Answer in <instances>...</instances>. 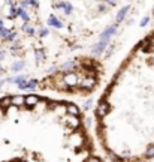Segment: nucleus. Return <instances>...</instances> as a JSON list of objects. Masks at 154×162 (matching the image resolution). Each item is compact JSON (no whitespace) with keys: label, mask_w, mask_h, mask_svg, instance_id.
Wrapping results in <instances>:
<instances>
[{"label":"nucleus","mask_w":154,"mask_h":162,"mask_svg":"<svg viewBox=\"0 0 154 162\" xmlns=\"http://www.w3.org/2000/svg\"><path fill=\"white\" fill-rule=\"evenodd\" d=\"M109 110H111L109 104H108L106 101H102L100 104L97 105V108H96V116H97V117H105V116L109 113Z\"/></svg>","instance_id":"obj_1"},{"label":"nucleus","mask_w":154,"mask_h":162,"mask_svg":"<svg viewBox=\"0 0 154 162\" xmlns=\"http://www.w3.org/2000/svg\"><path fill=\"white\" fill-rule=\"evenodd\" d=\"M63 80H64V83H66L69 87H75V86L80 83V80H78V75L74 74V72H69V74H66Z\"/></svg>","instance_id":"obj_2"},{"label":"nucleus","mask_w":154,"mask_h":162,"mask_svg":"<svg viewBox=\"0 0 154 162\" xmlns=\"http://www.w3.org/2000/svg\"><path fill=\"white\" fill-rule=\"evenodd\" d=\"M39 102H40V98L39 96H36V94H28V96L24 98V105H27L28 108L36 107Z\"/></svg>","instance_id":"obj_3"},{"label":"nucleus","mask_w":154,"mask_h":162,"mask_svg":"<svg viewBox=\"0 0 154 162\" xmlns=\"http://www.w3.org/2000/svg\"><path fill=\"white\" fill-rule=\"evenodd\" d=\"M109 40H100V42H97L96 45H93V48H91V51H93V54H96V56H99V54H102L105 50H106V45Z\"/></svg>","instance_id":"obj_4"},{"label":"nucleus","mask_w":154,"mask_h":162,"mask_svg":"<svg viewBox=\"0 0 154 162\" xmlns=\"http://www.w3.org/2000/svg\"><path fill=\"white\" fill-rule=\"evenodd\" d=\"M115 32H117V26L106 27V30H105V32L100 35V40H109L115 35Z\"/></svg>","instance_id":"obj_5"},{"label":"nucleus","mask_w":154,"mask_h":162,"mask_svg":"<svg viewBox=\"0 0 154 162\" xmlns=\"http://www.w3.org/2000/svg\"><path fill=\"white\" fill-rule=\"evenodd\" d=\"M94 84H96V81H94L93 77H90V75H87L84 80L81 81V87H85V89H93Z\"/></svg>","instance_id":"obj_6"},{"label":"nucleus","mask_w":154,"mask_h":162,"mask_svg":"<svg viewBox=\"0 0 154 162\" xmlns=\"http://www.w3.org/2000/svg\"><path fill=\"white\" fill-rule=\"evenodd\" d=\"M66 111H67V114H69V116H78V117H80V114H81L80 108L76 107L75 104H67V105H66Z\"/></svg>","instance_id":"obj_7"},{"label":"nucleus","mask_w":154,"mask_h":162,"mask_svg":"<svg viewBox=\"0 0 154 162\" xmlns=\"http://www.w3.org/2000/svg\"><path fill=\"white\" fill-rule=\"evenodd\" d=\"M129 9H130L129 6L121 8L120 11H118V14H117V17H115V21H117V23H121V21H123L124 18H126V15L129 14Z\"/></svg>","instance_id":"obj_8"},{"label":"nucleus","mask_w":154,"mask_h":162,"mask_svg":"<svg viewBox=\"0 0 154 162\" xmlns=\"http://www.w3.org/2000/svg\"><path fill=\"white\" fill-rule=\"evenodd\" d=\"M47 24L48 26H51V27H55V29H61V27H63V23H61L60 20H57L54 15H51V17L48 18Z\"/></svg>","instance_id":"obj_9"},{"label":"nucleus","mask_w":154,"mask_h":162,"mask_svg":"<svg viewBox=\"0 0 154 162\" xmlns=\"http://www.w3.org/2000/svg\"><path fill=\"white\" fill-rule=\"evenodd\" d=\"M67 125H70V128H78L80 126V119L78 116H69L67 117Z\"/></svg>","instance_id":"obj_10"},{"label":"nucleus","mask_w":154,"mask_h":162,"mask_svg":"<svg viewBox=\"0 0 154 162\" xmlns=\"http://www.w3.org/2000/svg\"><path fill=\"white\" fill-rule=\"evenodd\" d=\"M17 15H18L24 23H28V20H30V17H28V14L26 12V9H24V8H18V9H17Z\"/></svg>","instance_id":"obj_11"},{"label":"nucleus","mask_w":154,"mask_h":162,"mask_svg":"<svg viewBox=\"0 0 154 162\" xmlns=\"http://www.w3.org/2000/svg\"><path fill=\"white\" fill-rule=\"evenodd\" d=\"M12 105V101H11V96H5V98H2L0 99V108H3V110H6Z\"/></svg>","instance_id":"obj_12"},{"label":"nucleus","mask_w":154,"mask_h":162,"mask_svg":"<svg viewBox=\"0 0 154 162\" xmlns=\"http://www.w3.org/2000/svg\"><path fill=\"white\" fill-rule=\"evenodd\" d=\"M11 101H12V105L21 107V105H24V96H12Z\"/></svg>","instance_id":"obj_13"},{"label":"nucleus","mask_w":154,"mask_h":162,"mask_svg":"<svg viewBox=\"0 0 154 162\" xmlns=\"http://www.w3.org/2000/svg\"><path fill=\"white\" fill-rule=\"evenodd\" d=\"M75 68H76L75 62H67V63H64V65L61 66V71H64V72H72Z\"/></svg>","instance_id":"obj_14"},{"label":"nucleus","mask_w":154,"mask_h":162,"mask_svg":"<svg viewBox=\"0 0 154 162\" xmlns=\"http://www.w3.org/2000/svg\"><path fill=\"white\" fill-rule=\"evenodd\" d=\"M23 30L26 32L27 35H30V36H33L34 33H36V30H34L33 26H30L28 23H24V26H23Z\"/></svg>","instance_id":"obj_15"},{"label":"nucleus","mask_w":154,"mask_h":162,"mask_svg":"<svg viewBox=\"0 0 154 162\" xmlns=\"http://www.w3.org/2000/svg\"><path fill=\"white\" fill-rule=\"evenodd\" d=\"M24 66H26V63H24V62H15L12 66H11V69H12L13 72H20Z\"/></svg>","instance_id":"obj_16"},{"label":"nucleus","mask_w":154,"mask_h":162,"mask_svg":"<svg viewBox=\"0 0 154 162\" xmlns=\"http://www.w3.org/2000/svg\"><path fill=\"white\" fill-rule=\"evenodd\" d=\"M38 81L36 80H30V81H27V86H26V90H33V89L38 87Z\"/></svg>","instance_id":"obj_17"},{"label":"nucleus","mask_w":154,"mask_h":162,"mask_svg":"<svg viewBox=\"0 0 154 162\" xmlns=\"http://www.w3.org/2000/svg\"><path fill=\"white\" fill-rule=\"evenodd\" d=\"M9 33H11V29H8V27H2L0 29V38L2 39H6Z\"/></svg>","instance_id":"obj_18"},{"label":"nucleus","mask_w":154,"mask_h":162,"mask_svg":"<svg viewBox=\"0 0 154 162\" xmlns=\"http://www.w3.org/2000/svg\"><path fill=\"white\" fill-rule=\"evenodd\" d=\"M63 9H64V14H66V15H70V14H72V11H74V6H72L70 3H66V2H64V6H63Z\"/></svg>","instance_id":"obj_19"},{"label":"nucleus","mask_w":154,"mask_h":162,"mask_svg":"<svg viewBox=\"0 0 154 162\" xmlns=\"http://www.w3.org/2000/svg\"><path fill=\"white\" fill-rule=\"evenodd\" d=\"M44 59H45V54H44V51H42V50H38V51H36V60L40 63Z\"/></svg>","instance_id":"obj_20"},{"label":"nucleus","mask_w":154,"mask_h":162,"mask_svg":"<svg viewBox=\"0 0 154 162\" xmlns=\"http://www.w3.org/2000/svg\"><path fill=\"white\" fill-rule=\"evenodd\" d=\"M145 156H147V158H154V144H153V146H150V147L147 148Z\"/></svg>","instance_id":"obj_21"},{"label":"nucleus","mask_w":154,"mask_h":162,"mask_svg":"<svg viewBox=\"0 0 154 162\" xmlns=\"http://www.w3.org/2000/svg\"><path fill=\"white\" fill-rule=\"evenodd\" d=\"M9 17H11V18H15V17H18V15H17V8L13 6H11V9H9Z\"/></svg>","instance_id":"obj_22"},{"label":"nucleus","mask_w":154,"mask_h":162,"mask_svg":"<svg viewBox=\"0 0 154 162\" xmlns=\"http://www.w3.org/2000/svg\"><path fill=\"white\" fill-rule=\"evenodd\" d=\"M15 38H17V33H15V32H11V33L8 35V38L5 40H8V42H12V40H15Z\"/></svg>","instance_id":"obj_23"},{"label":"nucleus","mask_w":154,"mask_h":162,"mask_svg":"<svg viewBox=\"0 0 154 162\" xmlns=\"http://www.w3.org/2000/svg\"><path fill=\"white\" fill-rule=\"evenodd\" d=\"M85 162H102L97 156H88L87 159H85Z\"/></svg>","instance_id":"obj_24"},{"label":"nucleus","mask_w":154,"mask_h":162,"mask_svg":"<svg viewBox=\"0 0 154 162\" xmlns=\"http://www.w3.org/2000/svg\"><path fill=\"white\" fill-rule=\"evenodd\" d=\"M48 33H49V30H48V29H42V30H40V32H39L40 38H45V36H47Z\"/></svg>","instance_id":"obj_25"},{"label":"nucleus","mask_w":154,"mask_h":162,"mask_svg":"<svg viewBox=\"0 0 154 162\" xmlns=\"http://www.w3.org/2000/svg\"><path fill=\"white\" fill-rule=\"evenodd\" d=\"M148 21H150V18L148 17H145V18H142L141 20V27H145L148 24Z\"/></svg>","instance_id":"obj_26"},{"label":"nucleus","mask_w":154,"mask_h":162,"mask_svg":"<svg viewBox=\"0 0 154 162\" xmlns=\"http://www.w3.org/2000/svg\"><path fill=\"white\" fill-rule=\"evenodd\" d=\"M91 105H93V99H88V101L84 104V108H85V110H88V108L91 107Z\"/></svg>","instance_id":"obj_27"},{"label":"nucleus","mask_w":154,"mask_h":162,"mask_svg":"<svg viewBox=\"0 0 154 162\" xmlns=\"http://www.w3.org/2000/svg\"><path fill=\"white\" fill-rule=\"evenodd\" d=\"M28 5H30V6H34V8H38V6H39L38 0H28Z\"/></svg>","instance_id":"obj_28"},{"label":"nucleus","mask_w":154,"mask_h":162,"mask_svg":"<svg viewBox=\"0 0 154 162\" xmlns=\"http://www.w3.org/2000/svg\"><path fill=\"white\" fill-rule=\"evenodd\" d=\"M105 2H106V3H109L111 6H114L115 3H117V0H105Z\"/></svg>","instance_id":"obj_29"},{"label":"nucleus","mask_w":154,"mask_h":162,"mask_svg":"<svg viewBox=\"0 0 154 162\" xmlns=\"http://www.w3.org/2000/svg\"><path fill=\"white\" fill-rule=\"evenodd\" d=\"M112 51H114V48L111 47V48H108V53H106V57H109L111 54H112Z\"/></svg>","instance_id":"obj_30"},{"label":"nucleus","mask_w":154,"mask_h":162,"mask_svg":"<svg viewBox=\"0 0 154 162\" xmlns=\"http://www.w3.org/2000/svg\"><path fill=\"white\" fill-rule=\"evenodd\" d=\"M63 6H64V3H59V5H55L57 9H63Z\"/></svg>","instance_id":"obj_31"},{"label":"nucleus","mask_w":154,"mask_h":162,"mask_svg":"<svg viewBox=\"0 0 154 162\" xmlns=\"http://www.w3.org/2000/svg\"><path fill=\"white\" fill-rule=\"evenodd\" d=\"M99 11H106V8L103 6V5H100V6H99Z\"/></svg>","instance_id":"obj_32"},{"label":"nucleus","mask_w":154,"mask_h":162,"mask_svg":"<svg viewBox=\"0 0 154 162\" xmlns=\"http://www.w3.org/2000/svg\"><path fill=\"white\" fill-rule=\"evenodd\" d=\"M3 72H5V69H3V66L0 65V75H3Z\"/></svg>","instance_id":"obj_33"},{"label":"nucleus","mask_w":154,"mask_h":162,"mask_svg":"<svg viewBox=\"0 0 154 162\" xmlns=\"http://www.w3.org/2000/svg\"><path fill=\"white\" fill-rule=\"evenodd\" d=\"M2 27H5V24H3V20L0 18V29H2Z\"/></svg>","instance_id":"obj_34"}]
</instances>
